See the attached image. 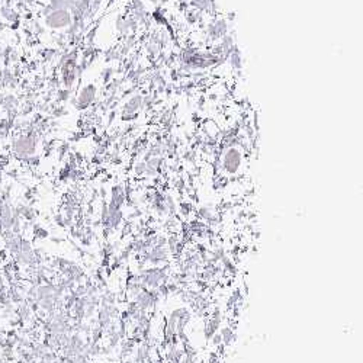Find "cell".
Here are the masks:
<instances>
[{"mask_svg":"<svg viewBox=\"0 0 363 363\" xmlns=\"http://www.w3.org/2000/svg\"><path fill=\"white\" fill-rule=\"evenodd\" d=\"M73 24V16L70 11L60 9V11H51L45 15V25L51 29H64Z\"/></svg>","mask_w":363,"mask_h":363,"instance_id":"cell-2","label":"cell"},{"mask_svg":"<svg viewBox=\"0 0 363 363\" xmlns=\"http://www.w3.org/2000/svg\"><path fill=\"white\" fill-rule=\"evenodd\" d=\"M221 339H223V344H230L233 340L235 339V334H234V331H233V328L231 327H225L221 330Z\"/></svg>","mask_w":363,"mask_h":363,"instance_id":"cell-8","label":"cell"},{"mask_svg":"<svg viewBox=\"0 0 363 363\" xmlns=\"http://www.w3.org/2000/svg\"><path fill=\"white\" fill-rule=\"evenodd\" d=\"M189 3L192 8H195V11H200V12L210 11L212 8V0H190Z\"/></svg>","mask_w":363,"mask_h":363,"instance_id":"cell-7","label":"cell"},{"mask_svg":"<svg viewBox=\"0 0 363 363\" xmlns=\"http://www.w3.org/2000/svg\"><path fill=\"white\" fill-rule=\"evenodd\" d=\"M144 97L141 94H132L128 100L122 106V112H121V119L124 121H131L134 118H137V114L140 112V109L144 108L142 103Z\"/></svg>","mask_w":363,"mask_h":363,"instance_id":"cell-3","label":"cell"},{"mask_svg":"<svg viewBox=\"0 0 363 363\" xmlns=\"http://www.w3.org/2000/svg\"><path fill=\"white\" fill-rule=\"evenodd\" d=\"M228 61H230V64H231V67L235 69V70H241L243 69V54H241V51H240V48L234 45V48L231 49V53L228 54Z\"/></svg>","mask_w":363,"mask_h":363,"instance_id":"cell-6","label":"cell"},{"mask_svg":"<svg viewBox=\"0 0 363 363\" xmlns=\"http://www.w3.org/2000/svg\"><path fill=\"white\" fill-rule=\"evenodd\" d=\"M94 97H96V87L93 84H87L82 89V92L79 93V97L76 100V106L79 109H86L93 103Z\"/></svg>","mask_w":363,"mask_h":363,"instance_id":"cell-4","label":"cell"},{"mask_svg":"<svg viewBox=\"0 0 363 363\" xmlns=\"http://www.w3.org/2000/svg\"><path fill=\"white\" fill-rule=\"evenodd\" d=\"M243 166V151L235 147H227L221 157V169L227 175L233 176L240 172Z\"/></svg>","mask_w":363,"mask_h":363,"instance_id":"cell-1","label":"cell"},{"mask_svg":"<svg viewBox=\"0 0 363 363\" xmlns=\"http://www.w3.org/2000/svg\"><path fill=\"white\" fill-rule=\"evenodd\" d=\"M147 172V166H145V162H140L134 166V173L137 176H144Z\"/></svg>","mask_w":363,"mask_h":363,"instance_id":"cell-9","label":"cell"},{"mask_svg":"<svg viewBox=\"0 0 363 363\" xmlns=\"http://www.w3.org/2000/svg\"><path fill=\"white\" fill-rule=\"evenodd\" d=\"M227 35V22L225 21H215L208 26V36L211 41H217Z\"/></svg>","mask_w":363,"mask_h":363,"instance_id":"cell-5","label":"cell"}]
</instances>
